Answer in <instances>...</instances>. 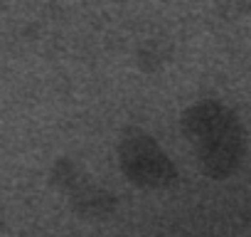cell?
Instances as JSON below:
<instances>
[{"label":"cell","instance_id":"3957f363","mask_svg":"<svg viewBox=\"0 0 251 237\" xmlns=\"http://www.w3.org/2000/svg\"><path fill=\"white\" fill-rule=\"evenodd\" d=\"M50 180L59 193L67 195L72 210L86 220H101L116 210V195L94 183L91 176L72 158H59L52 166Z\"/></svg>","mask_w":251,"mask_h":237},{"label":"cell","instance_id":"6da1fadb","mask_svg":"<svg viewBox=\"0 0 251 237\" xmlns=\"http://www.w3.org/2000/svg\"><path fill=\"white\" fill-rule=\"evenodd\" d=\"M180 126L209 178H229L241 166L246 134L229 106L219 101H197L182 111Z\"/></svg>","mask_w":251,"mask_h":237},{"label":"cell","instance_id":"7a4b0ae2","mask_svg":"<svg viewBox=\"0 0 251 237\" xmlns=\"http://www.w3.org/2000/svg\"><path fill=\"white\" fill-rule=\"evenodd\" d=\"M118 163L131 183L148 188V190L173 188L180 180V173L175 163L170 161V156L143 129H126L121 134Z\"/></svg>","mask_w":251,"mask_h":237}]
</instances>
